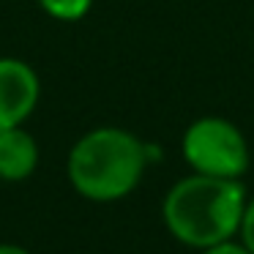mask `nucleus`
Segmentation results:
<instances>
[{
	"label": "nucleus",
	"mask_w": 254,
	"mask_h": 254,
	"mask_svg": "<svg viewBox=\"0 0 254 254\" xmlns=\"http://www.w3.org/2000/svg\"><path fill=\"white\" fill-rule=\"evenodd\" d=\"M246 202L243 181L191 172L164 194L161 221L178 243L202 252L238 235Z\"/></svg>",
	"instance_id": "1"
},
{
	"label": "nucleus",
	"mask_w": 254,
	"mask_h": 254,
	"mask_svg": "<svg viewBox=\"0 0 254 254\" xmlns=\"http://www.w3.org/2000/svg\"><path fill=\"white\" fill-rule=\"evenodd\" d=\"M41 148L39 139L25 126L0 131V181L22 183L39 170Z\"/></svg>",
	"instance_id": "5"
},
{
	"label": "nucleus",
	"mask_w": 254,
	"mask_h": 254,
	"mask_svg": "<svg viewBox=\"0 0 254 254\" xmlns=\"http://www.w3.org/2000/svg\"><path fill=\"white\" fill-rule=\"evenodd\" d=\"M238 235H241L243 246L254 254V197H249V202H246V210H243V221H241Z\"/></svg>",
	"instance_id": "7"
},
{
	"label": "nucleus",
	"mask_w": 254,
	"mask_h": 254,
	"mask_svg": "<svg viewBox=\"0 0 254 254\" xmlns=\"http://www.w3.org/2000/svg\"><path fill=\"white\" fill-rule=\"evenodd\" d=\"M0 254H30V252L19 243H0Z\"/></svg>",
	"instance_id": "9"
},
{
	"label": "nucleus",
	"mask_w": 254,
	"mask_h": 254,
	"mask_svg": "<svg viewBox=\"0 0 254 254\" xmlns=\"http://www.w3.org/2000/svg\"><path fill=\"white\" fill-rule=\"evenodd\" d=\"M148 164L145 139L121 126H96L71 145L66 178L88 202H118L142 183Z\"/></svg>",
	"instance_id": "2"
},
{
	"label": "nucleus",
	"mask_w": 254,
	"mask_h": 254,
	"mask_svg": "<svg viewBox=\"0 0 254 254\" xmlns=\"http://www.w3.org/2000/svg\"><path fill=\"white\" fill-rule=\"evenodd\" d=\"M202 254H252L241 241H224V243H216L210 249H202Z\"/></svg>",
	"instance_id": "8"
},
{
	"label": "nucleus",
	"mask_w": 254,
	"mask_h": 254,
	"mask_svg": "<svg viewBox=\"0 0 254 254\" xmlns=\"http://www.w3.org/2000/svg\"><path fill=\"white\" fill-rule=\"evenodd\" d=\"M36 3L50 19L63 25H74L88 17L96 0H36Z\"/></svg>",
	"instance_id": "6"
},
{
	"label": "nucleus",
	"mask_w": 254,
	"mask_h": 254,
	"mask_svg": "<svg viewBox=\"0 0 254 254\" xmlns=\"http://www.w3.org/2000/svg\"><path fill=\"white\" fill-rule=\"evenodd\" d=\"M41 101V77L28 61L0 55V131L25 126Z\"/></svg>",
	"instance_id": "4"
},
{
	"label": "nucleus",
	"mask_w": 254,
	"mask_h": 254,
	"mask_svg": "<svg viewBox=\"0 0 254 254\" xmlns=\"http://www.w3.org/2000/svg\"><path fill=\"white\" fill-rule=\"evenodd\" d=\"M181 156L191 172L232 181H243L252 167L246 134L224 115L194 118L181 137Z\"/></svg>",
	"instance_id": "3"
}]
</instances>
